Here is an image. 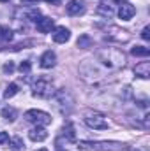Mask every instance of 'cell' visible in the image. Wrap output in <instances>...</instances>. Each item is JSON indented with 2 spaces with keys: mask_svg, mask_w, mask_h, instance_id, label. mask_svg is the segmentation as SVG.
Listing matches in <instances>:
<instances>
[{
  "mask_svg": "<svg viewBox=\"0 0 150 151\" xmlns=\"http://www.w3.org/2000/svg\"><path fill=\"white\" fill-rule=\"evenodd\" d=\"M36 25H37V30L41 34H48L53 30V19L51 18H39Z\"/></svg>",
  "mask_w": 150,
  "mask_h": 151,
  "instance_id": "cell-11",
  "label": "cell"
},
{
  "mask_svg": "<svg viewBox=\"0 0 150 151\" xmlns=\"http://www.w3.org/2000/svg\"><path fill=\"white\" fill-rule=\"evenodd\" d=\"M32 93H34L36 97H41V99H50V97L53 95V84H51L48 79L41 77V79H37V81L34 83Z\"/></svg>",
  "mask_w": 150,
  "mask_h": 151,
  "instance_id": "cell-3",
  "label": "cell"
},
{
  "mask_svg": "<svg viewBox=\"0 0 150 151\" xmlns=\"http://www.w3.org/2000/svg\"><path fill=\"white\" fill-rule=\"evenodd\" d=\"M141 37L145 39V40H150V27H145V28H143V32H141Z\"/></svg>",
  "mask_w": 150,
  "mask_h": 151,
  "instance_id": "cell-25",
  "label": "cell"
},
{
  "mask_svg": "<svg viewBox=\"0 0 150 151\" xmlns=\"http://www.w3.org/2000/svg\"><path fill=\"white\" fill-rule=\"evenodd\" d=\"M28 18H30L32 21H37L39 18H41V12H39V11H36V9H34V11H30V12H28Z\"/></svg>",
  "mask_w": 150,
  "mask_h": 151,
  "instance_id": "cell-24",
  "label": "cell"
},
{
  "mask_svg": "<svg viewBox=\"0 0 150 151\" xmlns=\"http://www.w3.org/2000/svg\"><path fill=\"white\" fill-rule=\"evenodd\" d=\"M28 137H30L34 142H42V141L48 139V132H46L42 127H36V128H32V130L28 132Z\"/></svg>",
  "mask_w": 150,
  "mask_h": 151,
  "instance_id": "cell-9",
  "label": "cell"
},
{
  "mask_svg": "<svg viewBox=\"0 0 150 151\" xmlns=\"http://www.w3.org/2000/svg\"><path fill=\"white\" fill-rule=\"evenodd\" d=\"M62 132H64V135H67V139H69V141H74V128H73V125H71V123H67V125L64 127V130H62Z\"/></svg>",
  "mask_w": 150,
  "mask_h": 151,
  "instance_id": "cell-18",
  "label": "cell"
},
{
  "mask_svg": "<svg viewBox=\"0 0 150 151\" xmlns=\"http://www.w3.org/2000/svg\"><path fill=\"white\" fill-rule=\"evenodd\" d=\"M69 37H71V32H69L66 27H57V28L53 30V40H55V42H58V44L67 42Z\"/></svg>",
  "mask_w": 150,
  "mask_h": 151,
  "instance_id": "cell-8",
  "label": "cell"
},
{
  "mask_svg": "<svg viewBox=\"0 0 150 151\" xmlns=\"http://www.w3.org/2000/svg\"><path fill=\"white\" fill-rule=\"evenodd\" d=\"M25 118H27V121L36 123L37 127H46V125L51 123V116L48 113H44V111H39V109H30V111H27V113H25Z\"/></svg>",
  "mask_w": 150,
  "mask_h": 151,
  "instance_id": "cell-4",
  "label": "cell"
},
{
  "mask_svg": "<svg viewBox=\"0 0 150 151\" xmlns=\"http://www.w3.org/2000/svg\"><path fill=\"white\" fill-rule=\"evenodd\" d=\"M0 39L2 40H11L12 39V32L7 27H0Z\"/></svg>",
  "mask_w": 150,
  "mask_h": 151,
  "instance_id": "cell-19",
  "label": "cell"
},
{
  "mask_svg": "<svg viewBox=\"0 0 150 151\" xmlns=\"http://www.w3.org/2000/svg\"><path fill=\"white\" fill-rule=\"evenodd\" d=\"M23 4H34V2H37V0H21Z\"/></svg>",
  "mask_w": 150,
  "mask_h": 151,
  "instance_id": "cell-28",
  "label": "cell"
},
{
  "mask_svg": "<svg viewBox=\"0 0 150 151\" xmlns=\"http://www.w3.org/2000/svg\"><path fill=\"white\" fill-rule=\"evenodd\" d=\"M5 142H9V135L7 132H0V144H5Z\"/></svg>",
  "mask_w": 150,
  "mask_h": 151,
  "instance_id": "cell-26",
  "label": "cell"
},
{
  "mask_svg": "<svg viewBox=\"0 0 150 151\" xmlns=\"http://www.w3.org/2000/svg\"><path fill=\"white\" fill-rule=\"evenodd\" d=\"M0 2H7V0H0Z\"/></svg>",
  "mask_w": 150,
  "mask_h": 151,
  "instance_id": "cell-31",
  "label": "cell"
},
{
  "mask_svg": "<svg viewBox=\"0 0 150 151\" xmlns=\"http://www.w3.org/2000/svg\"><path fill=\"white\" fill-rule=\"evenodd\" d=\"M11 148H12L14 151L21 150V148H23V141H21L20 137H14V139H11Z\"/></svg>",
  "mask_w": 150,
  "mask_h": 151,
  "instance_id": "cell-21",
  "label": "cell"
},
{
  "mask_svg": "<svg viewBox=\"0 0 150 151\" xmlns=\"http://www.w3.org/2000/svg\"><path fill=\"white\" fill-rule=\"evenodd\" d=\"M106 39L108 40H115L118 44H124V42H127L131 37H129V34L125 30H120L118 27H110L106 30Z\"/></svg>",
  "mask_w": 150,
  "mask_h": 151,
  "instance_id": "cell-6",
  "label": "cell"
},
{
  "mask_svg": "<svg viewBox=\"0 0 150 151\" xmlns=\"http://www.w3.org/2000/svg\"><path fill=\"white\" fill-rule=\"evenodd\" d=\"M99 11H101L104 16H108V18L113 14V7H111V5H106L104 2H101V4H99Z\"/></svg>",
  "mask_w": 150,
  "mask_h": 151,
  "instance_id": "cell-20",
  "label": "cell"
},
{
  "mask_svg": "<svg viewBox=\"0 0 150 151\" xmlns=\"http://www.w3.org/2000/svg\"><path fill=\"white\" fill-rule=\"evenodd\" d=\"M134 14H136V9H134L133 4H129V2H120V7H118V18H120V19L129 21Z\"/></svg>",
  "mask_w": 150,
  "mask_h": 151,
  "instance_id": "cell-7",
  "label": "cell"
},
{
  "mask_svg": "<svg viewBox=\"0 0 150 151\" xmlns=\"http://www.w3.org/2000/svg\"><path fill=\"white\" fill-rule=\"evenodd\" d=\"M124 151H138V150H136V148H125Z\"/></svg>",
  "mask_w": 150,
  "mask_h": 151,
  "instance_id": "cell-29",
  "label": "cell"
},
{
  "mask_svg": "<svg viewBox=\"0 0 150 151\" xmlns=\"http://www.w3.org/2000/svg\"><path fill=\"white\" fill-rule=\"evenodd\" d=\"M4 72H5V74H12V72H14V63H12V62L5 63V65H4Z\"/></svg>",
  "mask_w": 150,
  "mask_h": 151,
  "instance_id": "cell-23",
  "label": "cell"
},
{
  "mask_svg": "<svg viewBox=\"0 0 150 151\" xmlns=\"http://www.w3.org/2000/svg\"><path fill=\"white\" fill-rule=\"evenodd\" d=\"M131 55H133V56H149L150 49L149 47H143V46H134V47L131 49Z\"/></svg>",
  "mask_w": 150,
  "mask_h": 151,
  "instance_id": "cell-15",
  "label": "cell"
},
{
  "mask_svg": "<svg viewBox=\"0 0 150 151\" xmlns=\"http://www.w3.org/2000/svg\"><path fill=\"white\" fill-rule=\"evenodd\" d=\"M48 4H55V5H58V0H46Z\"/></svg>",
  "mask_w": 150,
  "mask_h": 151,
  "instance_id": "cell-27",
  "label": "cell"
},
{
  "mask_svg": "<svg viewBox=\"0 0 150 151\" xmlns=\"http://www.w3.org/2000/svg\"><path fill=\"white\" fill-rule=\"evenodd\" d=\"M37 151H48V150H44V148H42V150H37Z\"/></svg>",
  "mask_w": 150,
  "mask_h": 151,
  "instance_id": "cell-30",
  "label": "cell"
},
{
  "mask_svg": "<svg viewBox=\"0 0 150 151\" xmlns=\"http://www.w3.org/2000/svg\"><path fill=\"white\" fill-rule=\"evenodd\" d=\"M16 109L14 107H9V106H5L4 109H2V118L4 119H7V121H14L16 119Z\"/></svg>",
  "mask_w": 150,
  "mask_h": 151,
  "instance_id": "cell-14",
  "label": "cell"
},
{
  "mask_svg": "<svg viewBox=\"0 0 150 151\" xmlns=\"http://www.w3.org/2000/svg\"><path fill=\"white\" fill-rule=\"evenodd\" d=\"M97 58H99V60L103 62V65L108 67V69H118V67H122L124 62H125L124 53H120L118 49H111V47H106V49L99 51V53H97Z\"/></svg>",
  "mask_w": 150,
  "mask_h": 151,
  "instance_id": "cell-1",
  "label": "cell"
},
{
  "mask_svg": "<svg viewBox=\"0 0 150 151\" xmlns=\"http://www.w3.org/2000/svg\"><path fill=\"white\" fill-rule=\"evenodd\" d=\"M81 150H92V151H124L127 146L122 142H113V141H99V142H79Z\"/></svg>",
  "mask_w": 150,
  "mask_h": 151,
  "instance_id": "cell-2",
  "label": "cell"
},
{
  "mask_svg": "<svg viewBox=\"0 0 150 151\" xmlns=\"http://www.w3.org/2000/svg\"><path fill=\"white\" fill-rule=\"evenodd\" d=\"M134 74L141 79H149L150 77V62H141L134 67Z\"/></svg>",
  "mask_w": 150,
  "mask_h": 151,
  "instance_id": "cell-12",
  "label": "cell"
},
{
  "mask_svg": "<svg viewBox=\"0 0 150 151\" xmlns=\"http://www.w3.org/2000/svg\"><path fill=\"white\" fill-rule=\"evenodd\" d=\"M20 70H21V74H28L30 72V62H21Z\"/></svg>",
  "mask_w": 150,
  "mask_h": 151,
  "instance_id": "cell-22",
  "label": "cell"
},
{
  "mask_svg": "<svg viewBox=\"0 0 150 151\" xmlns=\"http://www.w3.org/2000/svg\"><path fill=\"white\" fill-rule=\"evenodd\" d=\"M92 44H94V40H92L90 35H81V37L78 39V47L87 49V47H92Z\"/></svg>",
  "mask_w": 150,
  "mask_h": 151,
  "instance_id": "cell-16",
  "label": "cell"
},
{
  "mask_svg": "<svg viewBox=\"0 0 150 151\" xmlns=\"http://www.w3.org/2000/svg\"><path fill=\"white\" fill-rule=\"evenodd\" d=\"M85 123L95 130H106L108 128V121L101 113H87L85 114Z\"/></svg>",
  "mask_w": 150,
  "mask_h": 151,
  "instance_id": "cell-5",
  "label": "cell"
},
{
  "mask_svg": "<svg viewBox=\"0 0 150 151\" xmlns=\"http://www.w3.org/2000/svg\"><path fill=\"white\" fill-rule=\"evenodd\" d=\"M60 151H66V150H60Z\"/></svg>",
  "mask_w": 150,
  "mask_h": 151,
  "instance_id": "cell-32",
  "label": "cell"
},
{
  "mask_svg": "<svg viewBox=\"0 0 150 151\" xmlns=\"http://www.w3.org/2000/svg\"><path fill=\"white\" fill-rule=\"evenodd\" d=\"M55 62H57V56L53 51H46L42 56H41V67L42 69H51L55 67Z\"/></svg>",
  "mask_w": 150,
  "mask_h": 151,
  "instance_id": "cell-10",
  "label": "cell"
},
{
  "mask_svg": "<svg viewBox=\"0 0 150 151\" xmlns=\"http://www.w3.org/2000/svg\"><path fill=\"white\" fill-rule=\"evenodd\" d=\"M85 11V7H83V2L81 0H71L69 4H67V12L71 14V16H78V14H81Z\"/></svg>",
  "mask_w": 150,
  "mask_h": 151,
  "instance_id": "cell-13",
  "label": "cell"
},
{
  "mask_svg": "<svg viewBox=\"0 0 150 151\" xmlns=\"http://www.w3.org/2000/svg\"><path fill=\"white\" fill-rule=\"evenodd\" d=\"M16 93H18V84H16V83H11V84L5 88V91H4V99H7V100H9V99H11V97H14Z\"/></svg>",
  "mask_w": 150,
  "mask_h": 151,
  "instance_id": "cell-17",
  "label": "cell"
}]
</instances>
